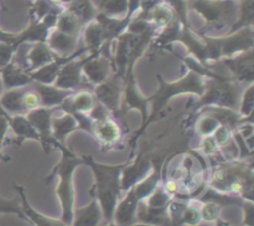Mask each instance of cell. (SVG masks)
<instances>
[{
  "mask_svg": "<svg viewBox=\"0 0 254 226\" xmlns=\"http://www.w3.org/2000/svg\"><path fill=\"white\" fill-rule=\"evenodd\" d=\"M241 99V83L218 74L205 82V89L198 106H220L238 111Z\"/></svg>",
  "mask_w": 254,
  "mask_h": 226,
  "instance_id": "5b68a950",
  "label": "cell"
},
{
  "mask_svg": "<svg viewBox=\"0 0 254 226\" xmlns=\"http://www.w3.org/2000/svg\"><path fill=\"white\" fill-rule=\"evenodd\" d=\"M26 89L25 87H19V88H12L6 91L5 93L1 94L0 98V104L2 108L6 111L9 116H16V114H26L27 111L22 103V96Z\"/></svg>",
  "mask_w": 254,
  "mask_h": 226,
  "instance_id": "4316f807",
  "label": "cell"
},
{
  "mask_svg": "<svg viewBox=\"0 0 254 226\" xmlns=\"http://www.w3.org/2000/svg\"><path fill=\"white\" fill-rule=\"evenodd\" d=\"M15 47L12 44L0 41V67H4L5 65L9 64L14 56Z\"/></svg>",
  "mask_w": 254,
  "mask_h": 226,
  "instance_id": "b9f144b4",
  "label": "cell"
},
{
  "mask_svg": "<svg viewBox=\"0 0 254 226\" xmlns=\"http://www.w3.org/2000/svg\"><path fill=\"white\" fill-rule=\"evenodd\" d=\"M84 50L86 49L83 47L82 50H78V51H77L73 56L66 57V59H62V57H56L54 61L44 65V66H41L40 69L35 70V71L29 72L30 77H31L32 81L34 82H39V83H42V84H54L55 79H56V77H57V75H59V71H60V69L62 67V65H64V62L68 61L69 59H72V57L77 56V55H81L82 51H84Z\"/></svg>",
  "mask_w": 254,
  "mask_h": 226,
  "instance_id": "7402d4cb",
  "label": "cell"
},
{
  "mask_svg": "<svg viewBox=\"0 0 254 226\" xmlns=\"http://www.w3.org/2000/svg\"><path fill=\"white\" fill-rule=\"evenodd\" d=\"M107 226H118V225H117L116 223H112V221H111V223H109L108 225H107Z\"/></svg>",
  "mask_w": 254,
  "mask_h": 226,
  "instance_id": "f907efd6",
  "label": "cell"
},
{
  "mask_svg": "<svg viewBox=\"0 0 254 226\" xmlns=\"http://www.w3.org/2000/svg\"><path fill=\"white\" fill-rule=\"evenodd\" d=\"M51 2H54V4H59V2H61L62 0H50Z\"/></svg>",
  "mask_w": 254,
  "mask_h": 226,
  "instance_id": "681fc988",
  "label": "cell"
},
{
  "mask_svg": "<svg viewBox=\"0 0 254 226\" xmlns=\"http://www.w3.org/2000/svg\"><path fill=\"white\" fill-rule=\"evenodd\" d=\"M68 10L78 17L82 24H86L96 17V10L91 0H72Z\"/></svg>",
  "mask_w": 254,
  "mask_h": 226,
  "instance_id": "4dcf8cb0",
  "label": "cell"
},
{
  "mask_svg": "<svg viewBox=\"0 0 254 226\" xmlns=\"http://www.w3.org/2000/svg\"><path fill=\"white\" fill-rule=\"evenodd\" d=\"M9 127L16 136L17 144H21L25 139H34V141L40 142L39 133L32 127V124L30 123L25 114L12 116L9 121Z\"/></svg>",
  "mask_w": 254,
  "mask_h": 226,
  "instance_id": "83f0119b",
  "label": "cell"
},
{
  "mask_svg": "<svg viewBox=\"0 0 254 226\" xmlns=\"http://www.w3.org/2000/svg\"><path fill=\"white\" fill-rule=\"evenodd\" d=\"M2 142H4V141H0V159H2V160H9V158H6V156H4V155H2V154H1Z\"/></svg>",
  "mask_w": 254,
  "mask_h": 226,
  "instance_id": "bcb514c9",
  "label": "cell"
},
{
  "mask_svg": "<svg viewBox=\"0 0 254 226\" xmlns=\"http://www.w3.org/2000/svg\"><path fill=\"white\" fill-rule=\"evenodd\" d=\"M22 103H24V107L26 108L27 112L31 111V109L41 107L39 94H37V92L32 88L31 84L26 86V89H25L24 92V96H22Z\"/></svg>",
  "mask_w": 254,
  "mask_h": 226,
  "instance_id": "f35d334b",
  "label": "cell"
},
{
  "mask_svg": "<svg viewBox=\"0 0 254 226\" xmlns=\"http://www.w3.org/2000/svg\"><path fill=\"white\" fill-rule=\"evenodd\" d=\"M7 129H9V119L4 116H0V141L5 139Z\"/></svg>",
  "mask_w": 254,
  "mask_h": 226,
  "instance_id": "ee69618b",
  "label": "cell"
},
{
  "mask_svg": "<svg viewBox=\"0 0 254 226\" xmlns=\"http://www.w3.org/2000/svg\"><path fill=\"white\" fill-rule=\"evenodd\" d=\"M97 99L93 92L88 89H78L77 92H72L64 102L59 106V109H62L66 113H87L93 108Z\"/></svg>",
  "mask_w": 254,
  "mask_h": 226,
  "instance_id": "e0dca14e",
  "label": "cell"
},
{
  "mask_svg": "<svg viewBox=\"0 0 254 226\" xmlns=\"http://www.w3.org/2000/svg\"><path fill=\"white\" fill-rule=\"evenodd\" d=\"M77 128H78V126H77L76 119L69 113H66L61 117H56V118L51 119L52 136L60 143L64 144L66 137Z\"/></svg>",
  "mask_w": 254,
  "mask_h": 226,
  "instance_id": "f1b7e54d",
  "label": "cell"
},
{
  "mask_svg": "<svg viewBox=\"0 0 254 226\" xmlns=\"http://www.w3.org/2000/svg\"><path fill=\"white\" fill-rule=\"evenodd\" d=\"M15 190H17L20 198H21V206H22V213L26 216L27 220L31 221L34 225L36 226H68L64 223L62 220H56V219L49 218V216H45L42 214H40L39 211L35 210L31 205L29 204V201L26 200V195H25V190L22 186L16 185L14 184Z\"/></svg>",
  "mask_w": 254,
  "mask_h": 226,
  "instance_id": "603a6c76",
  "label": "cell"
},
{
  "mask_svg": "<svg viewBox=\"0 0 254 226\" xmlns=\"http://www.w3.org/2000/svg\"><path fill=\"white\" fill-rule=\"evenodd\" d=\"M222 206H220L218 204L212 203V201H203V204L200 208V214L201 219L206 221H215L218 219L220 215V211Z\"/></svg>",
  "mask_w": 254,
  "mask_h": 226,
  "instance_id": "74e56055",
  "label": "cell"
},
{
  "mask_svg": "<svg viewBox=\"0 0 254 226\" xmlns=\"http://www.w3.org/2000/svg\"><path fill=\"white\" fill-rule=\"evenodd\" d=\"M122 91H123V78L113 72L106 81L94 86L92 92L99 103L103 104L112 114H116L121 106Z\"/></svg>",
  "mask_w": 254,
  "mask_h": 226,
  "instance_id": "30bf717a",
  "label": "cell"
},
{
  "mask_svg": "<svg viewBox=\"0 0 254 226\" xmlns=\"http://www.w3.org/2000/svg\"><path fill=\"white\" fill-rule=\"evenodd\" d=\"M101 52L98 55H96V56L92 57V59H89L84 64L83 70H82L83 76L86 77L87 81L93 87L106 81L114 72L112 60L109 57L104 56Z\"/></svg>",
  "mask_w": 254,
  "mask_h": 226,
  "instance_id": "5bb4252c",
  "label": "cell"
},
{
  "mask_svg": "<svg viewBox=\"0 0 254 226\" xmlns=\"http://www.w3.org/2000/svg\"><path fill=\"white\" fill-rule=\"evenodd\" d=\"M83 164H87L93 171L94 181L93 190L94 198L98 201L101 210L108 223L113 220L114 209L118 204L121 194V174L127 163L118 165L101 164L93 159V156L86 155L82 158Z\"/></svg>",
  "mask_w": 254,
  "mask_h": 226,
  "instance_id": "7a4b0ae2",
  "label": "cell"
},
{
  "mask_svg": "<svg viewBox=\"0 0 254 226\" xmlns=\"http://www.w3.org/2000/svg\"><path fill=\"white\" fill-rule=\"evenodd\" d=\"M135 216L140 223L149 224V225L173 226L170 214H169V206L151 208V206L146 205L144 200H140L138 204V208H136Z\"/></svg>",
  "mask_w": 254,
  "mask_h": 226,
  "instance_id": "ac0fdd59",
  "label": "cell"
},
{
  "mask_svg": "<svg viewBox=\"0 0 254 226\" xmlns=\"http://www.w3.org/2000/svg\"><path fill=\"white\" fill-rule=\"evenodd\" d=\"M127 191L128 193H127L126 198L114 209L113 219L118 226H129L134 224V220H135V213L139 200L135 198L131 189Z\"/></svg>",
  "mask_w": 254,
  "mask_h": 226,
  "instance_id": "44dd1931",
  "label": "cell"
},
{
  "mask_svg": "<svg viewBox=\"0 0 254 226\" xmlns=\"http://www.w3.org/2000/svg\"><path fill=\"white\" fill-rule=\"evenodd\" d=\"M201 114H207V116L213 117L218 122V124L228 127L231 131H235L238 124L243 121L238 111L220 106H203Z\"/></svg>",
  "mask_w": 254,
  "mask_h": 226,
  "instance_id": "d4e9b609",
  "label": "cell"
},
{
  "mask_svg": "<svg viewBox=\"0 0 254 226\" xmlns=\"http://www.w3.org/2000/svg\"><path fill=\"white\" fill-rule=\"evenodd\" d=\"M31 87L39 94L41 107H47V108L59 107L72 92H74L69 89L57 88L54 84H42L39 82H32Z\"/></svg>",
  "mask_w": 254,
  "mask_h": 226,
  "instance_id": "d6986e66",
  "label": "cell"
},
{
  "mask_svg": "<svg viewBox=\"0 0 254 226\" xmlns=\"http://www.w3.org/2000/svg\"><path fill=\"white\" fill-rule=\"evenodd\" d=\"M88 113H89L88 114L89 118H91L93 122L103 121V119L109 118V117L113 116V114H112L111 112H109L108 109L103 106V104L99 103L98 101L96 102V104L93 106V108H92Z\"/></svg>",
  "mask_w": 254,
  "mask_h": 226,
  "instance_id": "60d3db41",
  "label": "cell"
},
{
  "mask_svg": "<svg viewBox=\"0 0 254 226\" xmlns=\"http://www.w3.org/2000/svg\"><path fill=\"white\" fill-rule=\"evenodd\" d=\"M206 47V55L208 60L220 61L225 57L235 56L240 52L253 49V29L252 26H246L232 32L225 37H208L203 36Z\"/></svg>",
  "mask_w": 254,
  "mask_h": 226,
  "instance_id": "8992f818",
  "label": "cell"
},
{
  "mask_svg": "<svg viewBox=\"0 0 254 226\" xmlns=\"http://www.w3.org/2000/svg\"><path fill=\"white\" fill-rule=\"evenodd\" d=\"M94 138L104 147V148H111L114 147L122 137V129L119 124L113 119V117L103 119V121L93 122V128L92 133Z\"/></svg>",
  "mask_w": 254,
  "mask_h": 226,
  "instance_id": "9a60e30c",
  "label": "cell"
},
{
  "mask_svg": "<svg viewBox=\"0 0 254 226\" xmlns=\"http://www.w3.org/2000/svg\"><path fill=\"white\" fill-rule=\"evenodd\" d=\"M129 226H153V225H149V224H144V223H139V224H131Z\"/></svg>",
  "mask_w": 254,
  "mask_h": 226,
  "instance_id": "7dc6e473",
  "label": "cell"
},
{
  "mask_svg": "<svg viewBox=\"0 0 254 226\" xmlns=\"http://www.w3.org/2000/svg\"><path fill=\"white\" fill-rule=\"evenodd\" d=\"M254 111V86L253 83L248 84L245 89V93L241 96L240 106H238V113L243 119H252Z\"/></svg>",
  "mask_w": 254,
  "mask_h": 226,
  "instance_id": "1f68e13d",
  "label": "cell"
},
{
  "mask_svg": "<svg viewBox=\"0 0 254 226\" xmlns=\"http://www.w3.org/2000/svg\"><path fill=\"white\" fill-rule=\"evenodd\" d=\"M212 136H213V139H215V142L217 143L218 149H220V151L225 149L226 147L230 146V144L235 141V139H233L232 131H231L228 127L222 126V124H220V126L215 129Z\"/></svg>",
  "mask_w": 254,
  "mask_h": 226,
  "instance_id": "e575fe53",
  "label": "cell"
},
{
  "mask_svg": "<svg viewBox=\"0 0 254 226\" xmlns=\"http://www.w3.org/2000/svg\"><path fill=\"white\" fill-rule=\"evenodd\" d=\"M102 51V47L97 51H92L91 54L87 55L86 57L81 60H77L76 56L69 59L68 61L64 62L62 67L60 69L59 75H57L56 79H55L54 86L57 88L62 89H69V91H76V89H88V91H93L94 87L89 83L83 76L84 64L92 59L93 56L98 55Z\"/></svg>",
  "mask_w": 254,
  "mask_h": 226,
  "instance_id": "ba28073f",
  "label": "cell"
},
{
  "mask_svg": "<svg viewBox=\"0 0 254 226\" xmlns=\"http://www.w3.org/2000/svg\"><path fill=\"white\" fill-rule=\"evenodd\" d=\"M201 149H202V151L208 158H213V156H217L218 154H221L217 143L213 139L212 134L203 137L202 141H201Z\"/></svg>",
  "mask_w": 254,
  "mask_h": 226,
  "instance_id": "ab89813d",
  "label": "cell"
},
{
  "mask_svg": "<svg viewBox=\"0 0 254 226\" xmlns=\"http://www.w3.org/2000/svg\"><path fill=\"white\" fill-rule=\"evenodd\" d=\"M156 77H158L159 81V89L155 94H153V96L148 98V102L151 103L150 114L148 116V119L145 121V123L139 128L138 133L131 139V144L135 143V141L143 134L146 127L154 121V118L158 117L161 109L166 106V103L174 96H179L181 93H195L201 97L203 93V89H205V77L202 75L197 74V72L192 71V70H190L188 72V75L184 76L183 78H180L176 82H173V83H169V82L164 81L160 75H158Z\"/></svg>",
  "mask_w": 254,
  "mask_h": 226,
  "instance_id": "3957f363",
  "label": "cell"
},
{
  "mask_svg": "<svg viewBox=\"0 0 254 226\" xmlns=\"http://www.w3.org/2000/svg\"><path fill=\"white\" fill-rule=\"evenodd\" d=\"M54 147L60 149L62 153L61 160L59 161L57 165H55L54 170L51 171L47 178H45V183H51L52 179L55 176H59V186L56 189L57 196L60 199L62 208V216L61 220L64 221L66 225H71L72 219H73V201H74V194H73V185H72V176H73L74 170L78 165L83 164L82 158H78L76 154L72 151H69L64 143L55 141Z\"/></svg>",
  "mask_w": 254,
  "mask_h": 226,
  "instance_id": "277c9868",
  "label": "cell"
},
{
  "mask_svg": "<svg viewBox=\"0 0 254 226\" xmlns=\"http://www.w3.org/2000/svg\"><path fill=\"white\" fill-rule=\"evenodd\" d=\"M0 213H10V214H16L21 219H26V216L22 213V206L21 201L17 200L16 198L14 199H4L0 196Z\"/></svg>",
  "mask_w": 254,
  "mask_h": 226,
  "instance_id": "8d00e7d4",
  "label": "cell"
},
{
  "mask_svg": "<svg viewBox=\"0 0 254 226\" xmlns=\"http://www.w3.org/2000/svg\"><path fill=\"white\" fill-rule=\"evenodd\" d=\"M193 7L207 20L206 31L212 34L228 29L235 24L237 17V5L232 0L225 1H211V0H197Z\"/></svg>",
  "mask_w": 254,
  "mask_h": 226,
  "instance_id": "52a82bcc",
  "label": "cell"
},
{
  "mask_svg": "<svg viewBox=\"0 0 254 226\" xmlns=\"http://www.w3.org/2000/svg\"><path fill=\"white\" fill-rule=\"evenodd\" d=\"M0 72H1L2 84H4V88L6 89L29 86V84L34 82L31 77H30L29 72H26L24 69L17 66L14 61H10L9 64L1 67Z\"/></svg>",
  "mask_w": 254,
  "mask_h": 226,
  "instance_id": "ffe728a7",
  "label": "cell"
},
{
  "mask_svg": "<svg viewBox=\"0 0 254 226\" xmlns=\"http://www.w3.org/2000/svg\"><path fill=\"white\" fill-rule=\"evenodd\" d=\"M4 84H2V81H1V78H0V94L2 93V91H4Z\"/></svg>",
  "mask_w": 254,
  "mask_h": 226,
  "instance_id": "c3c4849f",
  "label": "cell"
},
{
  "mask_svg": "<svg viewBox=\"0 0 254 226\" xmlns=\"http://www.w3.org/2000/svg\"><path fill=\"white\" fill-rule=\"evenodd\" d=\"M210 160L212 161L211 189L253 201L252 160H226L222 154Z\"/></svg>",
  "mask_w": 254,
  "mask_h": 226,
  "instance_id": "6da1fadb",
  "label": "cell"
},
{
  "mask_svg": "<svg viewBox=\"0 0 254 226\" xmlns=\"http://www.w3.org/2000/svg\"><path fill=\"white\" fill-rule=\"evenodd\" d=\"M222 64L232 72L233 79L240 83H253L254 79V54L253 49L240 52L231 57L222 59Z\"/></svg>",
  "mask_w": 254,
  "mask_h": 226,
  "instance_id": "4fadbf2b",
  "label": "cell"
},
{
  "mask_svg": "<svg viewBox=\"0 0 254 226\" xmlns=\"http://www.w3.org/2000/svg\"><path fill=\"white\" fill-rule=\"evenodd\" d=\"M0 116H4V117H6V118L9 119V121H10V118H11V116H9V114L6 113V111H5V109L2 108V106H1V104H0Z\"/></svg>",
  "mask_w": 254,
  "mask_h": 226,
  "instance_id": "f6af8a7d",
  "label": "cell"
},
{
  "mask_svg": "<svg viewBox=\"0 0 254 226\" xmlns=\"http://www.w3.org/2000/svg\"><path fill=\"white\" fill-rule=\"evenodd\" d=\"M241 206H242L243 210H245V225L253 226V216H254L253 201L245 200Z\"/></svg>",
  "mask_w": 254,
  "mask_h": 226,
  "instance_id": "7bdbcfd3",
  "label": "cell"
},
{
  "mask_svg": "<svg viewBox=\"0 0 254 226\" xmlns=\"http://www.w3.org/2000/svg\"><path fill=\"white\" fill-rule=\"evenodd\" d=\"M57 107H52V108L39 107V108L31 109V111H29L25 114L30 123L32 124V127L39 133L40 143H41L45 154H49L51 151L54 142L56 141L54 136H52L51 129V119Z\"/></svg>",
  "mask_w": 254,
  "mask_h": 226,
  "instance_id": "8fae6325",
  "label": "cell"
},
{
  "mask_svg": "<svg viewBox=\"0 0 254 226\" xmlns=\"http://www.w3.org/2000/svg\"><path fill=\"white\" fill-rule=\"evenodd\" d=\"M195 226H207V225H195ZM217 226H222V221H220Z\"/></svg>",
  "mask_w": 254,
  "mask_h": 226,
  "instance_id": "816d5d0a",
  "label": "cell"
},
{
  "mask_svg": "<svg viewBox=\"0 0 254 226\" xmlns=\"http://www.w3.org/2000/svg\"><path fill=\"white\" fill-rule=\"evenodd\" d=\"M77 45H78V36L67 35L59 30L47 36V46L57 57H62V59L73 56L78 51Z\"/></svg>",
  "mask_w": 254,
  "mask_h": 226,
  "instance_id": "2e32d148",
  "label": "cell"
},
{
  "mask_svg": "<svg viewBox=\"0 0 254 226\" xmlns=\"http://www.w3.org/2000/svg\"><path fill=\"white\" fill-rule=\"evenodd\" d=\"M218 126L220 124H218V122L213 117L207 116V114H202V117L196 123L195 129L200 136L205 137L212 134Z\"/></svg>",
  "mask_w": 254,
  "mask_h": 226,
  "instance_id": "d590c367",
  "label": "cell"
},
{
  "mask_svg": "<svg viewBox=\"0 0 254 226\" xmlns=\"http://www.w3.org/2000/svg\"><path fill=\"white\" fill-rule=\"evenodd\" d=\"M99 7L102 10V14L106 16H118L128 11L129 1L128 0H102Z\"/></svg>",
  "mask_w": 254,
  "mask_h": 226,
  "instance_id": "d6a6232c",
  "label": "cell"
},
{
  "mask_svg": "<svg viewBox=\"0 0 254 226\" xmlns=\"http://www.w3.org/2000/svg\"><path fill=\"white\" fill-rule=\"evenodd\" d=\"M153 169V161L145 151H140L134 163H127L121 174V189L129 190L133 185L143 180L150 174Z\"/></svg>",
  "mask_w": 254,
  "mask_h": 226,
  "instance_id": "7c38bea8",
  "label": "cell"
},
{
  "mask_svg": "<svg viewBox=\"0 0 254 226\" xmlns=\"http://www.w3.org/2000/svg\"><path fill=\"white\" fill-rule=\"evenodd\" d=\"M102 210L96 198L84 208L73 213L71 226H98L101 223Z\"/></svg>",
  "mask_w": 254,
  "mask_h": 226,
  "instance_id": "484cf974",
  "label": "cell"
},
{
  "mask_svg": "<svg viewBox=\"0 0 254 226\" xmlns=\"http://www.w3.org/2000/svg\"><path fill=\"white\" fill-rule=\"evenodd\" d=\"M123 98H121V106L119 111L123 114L124 108L127 109H139L141 113V126L145 123L148 119V98L143 97V94L139 92L136 87V81L134 78L133 69H128L126 71V75L123 77Z\"/></svg>",
  "mask_w": 254,
  "mask_h": 226,
  "instance_id": "9c48e42d",
  "label": "cell"
},
{
  "mask_svg": "<svg viewBox=\"0 0 254 226\" xmlns=\"http://www.w3.org/2000/svg\"><path fill=\"white\" fill-rule=\"evenodd\" d=\"M55 25H56V30H59V31L64 32L67 35L78 36L83 24L79 21V19L76 15L72 14L69 10H67V11H61L57 15L56 24Z\"/></svg>",
  "mask_w": 254,
  "mask_h": 226,
  "instance_id": "f546056e",
  "label": "cell"
},
{
  "mask_svg": "<svg viewBox=\"0 0 254 226\" xmlns=\"http://www.w3.org/2000/svg\"><path fill=\"white\" fill-rule=\"evenodd\" d=\"M56 57L57 56L50 50L46 42H35L34 45L30 46L29 51H27V72L40 69L44 65L54 61Z\"/></svg>",
  "mask_w": 254,
  "mask_h": 226,
  "instance_id": "cb8c5ba5",
  "label": "cell"
},
{
  "mask_svg": "<svg viewBox=\"0 0 254 226\" xmlns=\"http://www.w3.org/2000/svg\"><path fill=\"white\" fill-rule=\"evenodd\" d=\"M222 226H230V225H228V224H226V223H222Z\"/></svg>",
  "mask_w": 254,
  "mask_h": 226,
  "instance_id": "f5cc1de1",
  "label": "cell"
},
{
  "mask_svg": "<svg viewBox=\"0 0 254 226\" xmlns=\"http://www.w3.org/2000/svg\"><path fill=\"white\" fill-rule=\"evenodd\" d=\"M149 12H150V17L154 25H156V26L166 27L174 21L173 10L166 5H155Z\"/></svg>",
  "mask_w": 254,
  "mask_h": 226,
  "instance_id": "836d02e7",
  "label": "cell"
}]
</instances>
